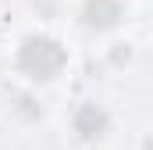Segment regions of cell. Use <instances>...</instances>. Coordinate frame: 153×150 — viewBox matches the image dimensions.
Wrapping results in <instances>:
<instances>
[{
    "mask_svg": "<svg viewBox=\"0 0 153 150\" xmlns=\"http://www.w3.org/2000/svg\"><path fill=\"white\" fill-rule=\"evenodd\" d=\"M121 18H125V4L121 0H85L82 4V22L89 29H96V32L114 29Z\"/></svg>",
    "mask_w": 153,
    "mask_h": 150,
    "instance_id": "2",
    "label": "cell"
},
{
    "mask_svg": "<svg viewBox=\"0 0 153 150\" xmlns=\"http://www.w3.org/2000/svg\"><path fill=\"white\" fill-rule=\"evenodd\" d=\"M64 64H68V50L50 36H29L18 46V68L29 79H36V82L57 79L64 72Z\"/></svg>",
    "mask_w": 153,
    "mask_h": 150,
    "instance_id": "1",
    "label": "cell"
},
{
    "mask_svg": "<svg viewBox=\"0 0 153 150\" xmlns=\"http://www.w3.org/2000/svg\"><path fill=\"white\" fill-rule=\"evenodd\" d=\"M82 114L89 118V125H82V118H75V129L85 136V140H96V136H103V129H107V111L103 107H96V104H85Z\"/></svg>",
    "mask_w": 153,
    "mask_h": 150,
    "instance_id": "3",
    "label": "cell"
}]
</instances>
